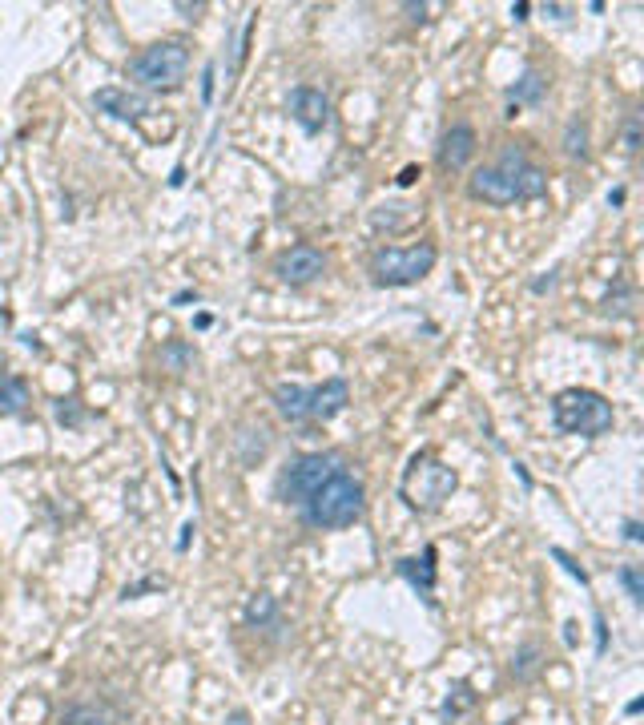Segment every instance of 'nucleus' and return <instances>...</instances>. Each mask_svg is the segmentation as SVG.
<instances>
[{"label":"nucleus","instance_id":"26","mask_svg":"<svg viewBox=\"0 0 644 725\" xmlns=\"http://www.w3.org/2000/svg\"><path fill=\"white\" fill-rule=\"evenodd\" d=\"M624 150L628 154L640 150V113H628V121H624Z\"/></svg>","mask_w":644,"mask_h":725},{"label":"nucleus","instance_id":"5","mask_svg":"<svg viewBox=\"0 0 644 725\" xmlns=\"http://www.w3.org/2000/svg\"><path fill=\"white\" fill-rule=\"evenodd\" d=\"M455 484H459L455 468H447L443 460L419 452V456H411V464H407V472L399 480V496H403V504L411 512H439L443 500H451Z\"/></svg>","mask_w":644,"mask_h":725},{"label":"nucleus","instance_id":"37","mask_svg":"<svg viewBox=\"0 0 644 725\" xmlns=\"http://www.w3.org/2000/svg\"><path fill=\"white\" fill-rule=\"evenodd\" d=\"M640 709H644V701H640V697H632V701L624 705V713H640Z\"/></svg>","mask_w":644,"mask_h":725},{"label":"nucleus","instance_id":"13","mask_svg":"<svg viewBox=\"0 0 644 725\" xmlns=\"http://www.w3.org/2000/svg\"><path fill=\"white\" fill-rule=\"evenodd\" d=\"M93 105H97L101 113L117 117V121H137V117L145 113V101H141L137 93H129V89H97V93H93Z\"/></svg>","mask_w":644,"mask_h":725},{"label":"nucleus","instance_id":"15","mask_svg":"<svg viewBox=\"0 0 644 725\" xmlns=\"http://www.w3.org/2000/svg\"><path fill=\"white\" fill-rule=\"evenodd\" d=\"M29 407V383L21 375L0 371V415H21Z\"/></svg>","mask_w":644,"mask_h":725},{"label":"nucleus","instance_id":"16","mask_svg":"<svg viewBox=\"0 0 644 725\" xmlns=\"http://www.w3.org/2000/svg\"><path fill=\"white\" fill-rule=\"evenodd\" d=\"M246 625L250 629H282V617H278V605L270 593H258L246 609Z\"/></svg>","mask_w":644,"mask_h":725},{"label":"nucleus","instance_id":"14","mask_svg":"<svg viewBox=\"0 0 644 725\" xmlns=\"http://www.w3.org/2000/svg\"><path fill=\"white\" fill-rule=\"evenodd\" d=\"M544 93H548V77H544L540 69H524V73H520V81H516V85H508L512 117H516V109H520V105H540V101H544Z\"/></svg>","mask_w":644,"mask_h":725},{"label":"nucleus","instance_id":"6","mask_svg":"<svg viewBox=\"0 0 644 725\" xmlns=\"http://www.w3.org/2000/svg\"><path fill=\"white\" fill-rule=\"evenodd\" d=\"M552 423L564 435H584V440H596L612 427V403L588 387H568L552 399Z\"/></svg>","mask_w":644,"mask_h":725},{"label":"nucleus","instance_id":"1","mask_svg":"<svg viewBox=\"0 0 644 725\" xmlns=\"http://www.w3.org/2000/svg\"><path fill=\"white\" fill-rule=\"evenodd\" d=\"M467 194L488 206H512L548 194V174L520 150L516 141H504V150L492 166H479L467 182Z\"/></svg>","mask_w":644,"mask_h":725},{"label":"nucleus","instance_id":"8","mask_svg":"<svg viewBox=\"0 0 644 725\" xmlns=\"http://www.w3.org/2000/svg\"><path fill=\"white\" fill-rule=\"evenodd\" d=\"M435 258H439V250L431 242H419V246H383L371 258V278H375V286H415L419 278L431 274Z\"/></svg>","mask_w":644,"mask_h":725},{"label":"nucleus","instance_id":"20","mask_svg":"<svg viewBox=\"0 0 644 725\" xmlns=\"http://www.w3.org/2000/svg\"><path fill=\"white\" fill-rule=\"evenodd\" d=\"M616 580L624 585V593L632 597V605H644V576H640V564H620V568H616Z\"/></svg>","mask_w":644,"mask_h":725},{"label":"nucleus","instance_id":"35","mask_svg":"<svg viewBox=\"0 0 644 725\" xmlns=\"http://www.w3.org/2000/svg\"><path fill=\"white\" fill-rule=\"evenodd\" d=\"M415 178H419V170H415V166H407V170H403V174H399V186H411V182H415Z\"/></svg>","mask_w":644,"mask_h":725},{"label":"nucleus","instance_id":"7","mask_svg":"<svg viewBox=\"0 0 644 725\" xmlns=\"http://www.w3.org/2000/svg\"><path fill=\"white\" fill-rule=\"evenodd\" d=\"M186 69H190V49L182 41H157L129 61V81L153 93H170L186 81Z\"/></svg>","mask_w":644,"mask_h":725},{"label":"nucleus","instance_id":"4","mask_svg":"<svg viewBox=\"0 0 644 725\" xmlns=\"http://www.w3.org/2000/svg\"><path fill=\"white\" fill-rule=\"evenodd\" d=\"M339 472H347V460L339 452H302V456H294V460L282 464L274 492H278L282 504L302 508L322 484H327L331 476H339Z\"/></svg>","mask_w":644,"mask_h":725},{"label":"nucleus","instance_id":"39","mask_svg":"<svg viewBox=\"0 0 644 725\" xmlns=\"http://www.w3.org/2000/svg\"><path fill=\"white\" fill-rule=\"evenodd\" d=\"M504 725H508V721H504Z\"/></svg>","mask_w":644,"mask_h":725},{"label":"nucleus","instance_id":"24","mask_svg":"<svg viewBox=\"0 0 644 725\" xmlns=\"http://www.w3.org/2000/svg\"><path fill=\"white\" fill-rule=\"evenodd\" d=\"M161 359H166V363H170L174 371H186V363L194 359V351H190L186 343H170L166 351H161Z\"/></svg>","mask_w":644,"mask_h":725},{"label":"nucleus","instance_id":"33","mask_svg":"<svg viewBox=\"0 0 644 725\" xmlns=\"http://www.w3.org/2000/svg\"><path fill=\"white\" fill-rule=\"evenodd\" d=\"M407 13H411V21H423L427 17V5H403Z\"/></svg>","mask_w":644,"mask_h":725},{"label":"nucleus","instance_id":"32","mask_svg":"<svg viewBox=\"0 0 644 725\" xmlns=\"http://www.w3.org/2000/svg\"><path fill=\"white\" fill-rule=\"evenodd\" d=\"M190 536H194V524H186V528H182V536H178V552H186V548H190Z\"/></svg>","mask_w":644,"mask_h":725},{"label":"nucleus","instance_id":"2","mask_svg":"<svg viewBox=\"0 0 644 725\" xmlns=\"http://www.w3.org/2000/svg\"><path fill=\"white\" fill-rule=\"evenodd\" d=\"M363 508H367V488H363V480L351 476V472H339V476H331L327 484H322L298 512H302V520H306L310 528L331 532V528L355 524V520L363 516Z\"/></svg>","mask_w":644,"mask_h":725},{"label":"nucleus","instance_id":"11","mask_svg":"<svg viewBox=\"0 0 644 725\" xmlns=\"http://www.w3.org/2000/svg\"><path fill=\"white\" fill-rule=\"evenodd\" d=\"M475 145H479V137H475V129L471 125H463V121H455L451 129H443V137H439V150H435V158H439V170H447V174H459L471 158H475Z\"/></svg>","mask_w":644,"mask_h":725},{"label":"nucleus","instance_id":"17","mask_svg":"<svg viewBox=\"0 0 644 725\" xmlns=\"http://www.w3.org/2000/svg\"><path fill=\"white\" fill-rule=\"evenodd\" d=\"M564 154L576 158V162L588 158V121L584 117H572L568 121V129H564Z\"/></svg>","mask_w":644,"mask_h":725},{"label":"nucleus","instance_id":"27","mask_svg":"<svg viewBox=\"0 0 644 725\" xmlns=\"http://www.w3.org/2000/svg\"><path fill=\"white\" fill-rule=\"evenodd\" d=\"M214 73H218V65L210 61V65L202 69V101H206V105L214 101Z\"/></svg>","mask_w":644,"mask_h":725},{"label":"nucleus","instance_id":"28","mask_svg":"<svg viewBox=\"0 0 644 725\" xmlns=\"http://www.w3.org/2000/svg\"><path fill=\"white\" fill-rule=\"evenodd\" d=\"M556 282H560V270H548V278H536L532 290H536V295H544V290H552Z\"/></svg>","mask_w":644,"mask_h":725},{"label":"nucleus","instance_id":"31","mask_svg":"<svg viewBox=\"0 0 644 725\" xmlns=\"http://www.w3.org/2000/svg\"><path fill=\"white\" fill-rule=\"evenodd\" d=\"M528 13H532V5H528V0H520V5H512V17H516V21H528Z\"/></svg>","mask_w":644,"mask_h":725},{"label":"nucleus","instance_id":"21","mask_svg":"<svg viewBox=\"0 0 644 725\" xmlns=\"http://www.w3.org/2000/svg\"><path fill=\"white\" fill-rule=\"evenodd\" d=\"M61 725H105V713H101L97 705H73V709L61 717Z\"/></svg>","mask_w":644,"mask_h":725},{"label":"nucleus","instance_id":"38","mask_svg":"<svg viewBox=\"0 0 644 725\" xmlns=\"http://www.w3.org/2000/svg\"><path fill=\"white\" fill-rule=\"evenodd\" d=\"M230 725H246V713H234V717H230Z\"/></svg>","mask_w":644,"mask_h":725},{"label":"nucleus","instance_id":"25","mask_svg":"<svg viewBox=\"0 0 644 725\" xmlns=\"http://www.w3.org/2000/svg\"><path fill=\"white\" fill-rule=\"evenodd\" d=\"M552 560H556V564H564V572H568V576H576L584 589L592 585V580H588V572H584V568H580V564H576V560H572V556H568L564 548H552Z\"/></svg>","mask_w":644,"mask_h":725},{"label":"nucleus","instance_id":"34","mask_svg":"<svg viewBox=\"0 0 644 725\" xmlns=\"http://www.w3.org/2000/svg\"><path fill=\"white\" fill-rule=\"evenodd\" d=\"M544 13H548V17H556V21H564V17H568V9H564V5H544Z\"/></svg>","mask_w":644,"mask_h":725},{"label":"nucleus","instance_id":"23","mask_svg":"<svg viewBox=\"0 0 644 725\" xmlns=\"http://www.w3.org/2000/svg\"><path fill=\"white\" fill-rule=\"evenodd\" d=\"M157 589H166V580L145 576V580H137V585H125V589H121V601H137V597H145V593H157Z\"/></svg>","mask_w":644,"mask_h":725},{"label":"nucleus","instance_id":"36","mask_svg":"<svg viewBox=\"0 0 644 725\" xmlns=\"http://www.w3.org/2000/svg\"><path fill=\"white\" fill-rule=\"evenodd\" d=\"M608 206H624V186H616V190L608 194Z\"/></svg>","mask_w":644,"mask_h":725},{"label":"nucleus","instance_id":"18","mask_svg":"<svg viewBox=\"0 0 644 725\" xmlns=\"http://www.w3.org/2000/svg\"><path fill=\"white\" fill-rule=\"evenodd\" d=\"M471 705H475V693H471L467 681H459V685L447 693V701L439 705V717H443V721H455V717H463Z\"/></svg>","mask_w":644,"mask_h":725},{"label":"nucleus","instance_id":"9","mask_svg":"<svg viewBox=\"0 0 644 725\" xmlns=\"http://www.w3.org/2000/svg\"><path fill=\"white\" fill-rule=\"evenodd\" d=\"M322 270H327V254H322L318 246H290L274 258V274L286 282V286H306L314 278H322Z\"/></svg>","mask_w":644,"mask_h":725},{"label":"nucleus","instance_id":"3","mask_svg":"<svg viewBox=\"0 0 644 725\" xmlns=\"http://www.w3.org/2000/svg\"><path fill=\"white\" fill-rule=\"evenodd\" d=\"M351 403V383L347 379H327L318 387H298V383H278L274 387V407L286 423H306V419H335Z\"/></svg>","mask_w":644,"mask_h":725},{"label":"nucleus","instance_id":"12","mask_svg":"<svg viewBox=\"0 0 644 725\" xmlns=\"http://www.w3.org/2000/svg\"><path fill=\"white\" fill-rule=\"evenodd\" d=\"M435 548L427 544L423 548V556H403V560H395V572L407 580V585L427 601V605H435Z\"/></svg>","mask_w":644,"mask_h":725},{"label":"nucleus","instance_id":"10","mask_svg":"<svg viewBox=\"0 0 644 725\" xmlns=\"http://www.w3.org/2000/svg\"><path fill=\"white\" fill-rule=\"evenodd\" d=\"M286 109H290V117L306 133H322V129L331 125V97L322 93V89H314V85H294Z\"/></svg>","mask_w":644,"mask_h":725},{"label":"nucleus","instance_id":"30","mask_svg":"<svg viewBox=\"0 0 644 725\" xmlns=\"http://www.w3.org/2000/svg\"><path fill=\"white\" fill-rule=\"evenodd\" d=\"M186 303H198V290H178V295H174V307H186Z\"/></svg>","mask_w":644,"mask_h":725},{"label":"nucleus","instance_id":"19","mask_svg":"<svg viewBox=\"0 0 644 725\" xmlns=\"http://www.w3.org/2000/svg\"><path fill=\"white\" fill-rule=\"evenodd\" d=\"M540 669V645H524L516 657H512V677L516 681H532Z\"/></svg>","mask_w":644,"mask_h":725},{"label":"nucleus","instance_id":"29","mask_svg":"<svg viewBox=\"0 0 644 725\" xmlns=\"http://www.w3.org/2000/svg\"><path fill=\"white\" fill-rule=\"evenodd\" d=\"M624 540H644V528H640V520H624Z\"/></svg>","mask_w":644,"mask_h":725},{"label":"nucleus","instance_id":"22","mask_svg":"<svg viewBox=\"0 0 644 725\" xmlns=\"http://www.w3.org/2000/svg\"><path fill=\"white\" fill-rule=\"evenodd\" d=\"M57 423H65V427H81L85 423V411L77 407L73 395L69 399H57Z\"/></svg>","mask_w":644,"mask_h":725}]
</instances>
